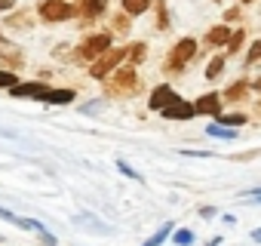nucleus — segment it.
I'll return each instance as SVG.
<instances>
[{"mask_svg": "<svg viewBox=\"0 0 261 246\" xmlns=\"http://www.w3.org/2000/svg\"><path fill=\"white\" fill-rule=\"evenodd\" d=\"M145 50H148L145 43H136V46H129V59H133V62H142V59H145Z\"/></svg>", "mask_w": 261, "mask_h": 246, "instance_id": "4be33fe9", "label": "nucleus"}, {"mask_svg": "<svg viewBox=\"0 0 261 246\" xmlns=\"http://www.w3.org/2000/svg\"><path fill=\"white\" fill-rule=\"evenodd\" d=\"M194 114H197V108L188 105V102H172L169 108H163V117H169V120H188Z\"/></svg>", "mask_w": 261, "mask_h": 246, "instance_id": "6e6552de", "label": "nucleus"}, {"mask_svg": "<svg viewBox=\"0 0 261 246\" xmlns=\"http://www.w3.org/2000/svg\"><path fill=\"white\" fill-rule=\"evenodd\" d=\"M74 16V7L68 0H43L40 4V19L43 22H62V19H71Z\"/></svg>", "mask_w": 261, "mask_h": 246, "instance_id": "7ed1b4c3", "label": "nucleus"}, {"mask_svg": "<svg viewBox=\"0 0 261 246\" xmlns=\"http://www.w3.org/2000/svg\"><path fill=\"white\" fill-rule=\"evenodd\" d=\"M148 7H151V0H123V10H126L129 16H142Z\"/></svg>", "mask_w": 261, "mask_h": 246, "instance_id": "f8f14e48", "label": "nucleus"}, {"mask_svg": "<svg viewBox=\"0 0 261 246\" xmlns=\"http://www.w3.org/2000/svg\"><path fill=\"white\" fill-rule=\"evenodd\" d=\"M252 89H258V92H261V77H258V80L252 83Z\"/></svg>", "mask_w": 261, "mask_h": 246, "instance_id": "473e14b6", "label": "nucleus"}, {"mask_svg": "<svg viewBox=\"0 0 261 246\" xmlns=\"http://www.w3.org/2000/svg\"><path fill=\"white\" fill-rule=\"evenodd\" d=\"M172 102H178V95H175L172 86H157L154 95H151V108H154V111H163V108H169Z\"/></svg>", "mask_w": 261, "mask_h": 246, "instance_id": "423d86ee", "label": "nucleus"}, {"mask_svg": "<svg viewBox=\"0 0 261 246\" xmlns=\"http://www.w3.org/2000/svg\"><path fill=\"white\" fill-rule=\"evenodd\" d=\"M246 4H252V0H246Z\"/></svg>", "mask_w": 261, "mask_h": 246, "instance_id": "72a5a7b5", "label": "nucleus"}, {"mask_svg": "<svg viewBox=\"0 0 261 246\" xmlns=\"http://www.w3.org/2000/svg\"><path fill=\"white\" fill-rule=\"evenodd\" d=\"M246 197H255V200H258V203H261V188H255V191H249V194H246Z\"/></svg>", "mask_w": 261, "mask_h": 246, "instance_id": "c756f323", "label": "nucleus"}, {"mask_svg": "<svg viewBox=\"0 0 261 246\" xmlns=\"http://www.w3.org/2000/svg\"><path fill=\"white\" fill-rule=\"evenodd\" d=\"M74 99V89H46L40 95V102H49V105H68Z\"/></svg>", "mask_w": 261, "mask_h": 246, "instance_id": "9b49d317", "label": "nucleus"}, {"mask_svg": "<svg viewBox=\"0 0 261 246\" xmlns=\"http://www.w3.org/2000/svg\"><path fill=\"white\" fill-rule=\"evenodd\" d=\"M194 56H197V40L181 37V40L172 46V53H169V71H181Z\"/></svg>", "mask_w": 261, "mask_h": 246, "instance_id": "f03ea898", "label": "nucleus"}, {"mask_svg": "<svg viewBox=\"0 0 261 246\" xmlns=\"http://www.w3.org/2000/svg\"><path fill=\"white\" fill-rule=\"evenodd\" d=\"M169 231H172V225H160V231H157L154 237H148L142 246H163V240L169 237Z\"/></svg>", "mask_w": 261, "mask_h": 246, "instance_id": "dca6fc26", "label": "nucleus"}, {"mask_svg": "<svg viewBox=\"0 0 261 246\" xmlns=\"http://www.w3.org/2000/svg\"><path fill=\"white\" fill-rule=\"evenodd\" d=\"M206 246H221V237H212V240H209Z\"/></svg>", "mask_w": 261, "mask_h": 246, "instance_id": "2f4dec72", "label": "nucleus"}, {"mask_svg": "<svg viewBox=\"0 0 261 246\" xmlns=\"http://www.w3.org/2000/svg\"><path fill=\"white\" fill-rule=\"evenodd\" d=\"M206 133L215 136V139H237V130H230V127H215V123H209Z\"/></svg>", "mask_w": 261, "mask_h": 246, "instance_id": "ddd939ff", "label": "nucleus"}, {"mask_svg": "<svg viewBox=\"0 0 261 246\" xmlns=\"http://www.w3.org/2000/svg\"><path fill=\"white\" fill-rule=\"evenodd\" d=\"M252 240H255V243H261V228H255V231H252Z\"/></svg>", "mask_w": 261, "mask_h": 246, "instance_id": "7c9ffc66", "label": "nucleus"}, {"mask_svg": "<svg viewBox=\"0 0 261 246\" xmlns=\"http://www.w3.org/2000/svg\"><path fill=\"white\" fill-rule=\"evenodd\" d=\"M46 92V86L43 83H22V86H13V99H40Z\"/></svg>", "mask_w": 261, "mask_h": 246, "instance_id": "1a4fd4ad", "label": "nucleus"}, {"mask_svg": "<svg viewBox=\"0 0 261 246\" xmlns=\"http://www.w3.org/2000/svg\"><path fill=\"white\" fill-rule=\"evenodd\" d=\"M221 71H224V56H215V59L206 65V77L215 80V77H221Z\"/></svg>", "mask_w": 261, "mask_h": 246, "instance_id": "2eb2a0df", "label": "nucleus"}, {"mask_svg": "<svg viewBox=\"0 0 261 246\" xmlns=\"http://www.w3.org/2000/svg\"><path fill=\"white\" fill-rule=\"evenodd\" d=\"M230 37H233L230 28H227V25H218V28H212V31L206 34V43H209V46H224V43H230Z\"/></svg>", "mask_w": 261, "mask_h": 246, "instance_id": "9d476101", "label": "nucleus"}, {"mask_svg": "<svg viewBox=\"0 0 261 246\" xmlns=\"http://www.w3.org/2000/svg\"><path fill=\"white\" fill-rule=\"evenodd\" d=\"M157 28L166 31L169 28V13H166V4H157Z\"/></svg>", "mask_w": 261, "mask_h": 246, "instance_id": "a211bd4d", "label": "nucleus"}, {"mask_svg": "<svg viewBox=\"0 0 261 246\" xmlns=\"http://www.w3.org/2000/svg\"><path fill=\"white\" fill-rule=\"evenodd\" d=\"M224 19H227V22H233V19H240V13H237V10H227V13H224Z\"/></svg>", "mask_w": 261, "mask_h": 246, "instance_id": "c85d7f7f", "label": "nucleus"}, {"mask_svg": "<svg viewBox=\"0 0 261 246\" xmlns=\"http://www.w3.org/2000/svg\"><path fill=\"white\" fill-rule=\"evenodd\" d=\"M255 59H261V40H255V43L249 46V56H246V62H255Z\"/></svg>", "mask_w": 261, "mask_h": 246, "instance_id": "b1692460", "label": "nucleus"}, {"mask_svg": "<svg viewBox=\"0 0 261 246\" xmlns=\"http://www.w3.org/2000/svg\"><path fill=\"white\" fill-rule=\"evenodd\" d=\"M117 166H120V173H123V176H126V179H136V182H142V176H139V173H136V169H133V166H129V163H126V160H117Z\"/></svg>", "mask_w": 261, "mask_h": 246, "instance_id": "412c9836", "label": "nucleus"}, {"mask_svg": "<svg viewBox=\"0 0 261 246\" xmlns=\"http://www.w3.org/2000/svg\"><path fill=\"white\" fill-rule=\"evenodd\" d=\"M16 7V0H0V13H4V10H13Z\"/></svg>", "mask_w": 261, "mask_h": 246, "instance_id": "bb28decb", "label": "nucleus"}, {"mask_svg": "<svg viewBox=\"0 0 261 246\" xmlns=\"http://www.w3.org/2000/svg\"><path fill=\"white\" fill-rule=\"evenodd\" d=\"M175 243H178V246H191V243H194V234H191L188 228H181V231H175Z\"/></svg>", "mask_w": 261, "mask_h": 246, "instance_id": "aec40b11", "label": "nucleus"}, {"mask_svg": "<svg viewBox=\"0 0 261 246\" xmlns=\"http://www.w3.org/2000/svg\"><path fill=\"white\" fill-rule=\"evenodd\" d=\"M126 56H129L126 50H108V53H101V59H98V62H92V77H98V80H101V77H108V71H111L114 65H120Z\"/></svg>", "mask_w": 261, "mask_h": 246, "instance_id": "39448f33", "label": "nucleus"}, {"mask_svg": "<svg viewBox=\"0 0 261 246\" xmlns=\"http://www.w3.org/2000/svg\"><path fill=\"white\" fill-rule=\"evenodd\" d=\"M218 120H221V123H227V127H230V130H237V127H240V123H246V117H243V114H221Z\"/></svg>", "mask_w": 261, "mask_h": 246, "instance_id": "6ab92c4d", "label": "nucleus"}, {"mask_svg": "<svg viewBox=\"0 0 261 246\" xmlns=\"http://www.w3.org/2000/svg\"><path fill=\"white\" fill-rule=\"evenodd\" d=\"M200 215H203V218H212V215H215V209H212V206H203V209H200Z\"/></svg>", "mask_w": 261, "mask_h": 246, "instance_id": "cd10ccee", "label": "nucleus"}, {"mask_svg": "<svg viewBox=\"0 0 261 246\" xmlns=\"http://www.w3.org/2000/svg\"><path fill=\"white\" fill-rule=\"evenodd\" d=\"M197 114H212V117H221V95L209 92V95H200V102L194 105Z\"/></svg>", "mask_w": 261, "mask_h": 246, "instance_id": "0eeeda50", "label": "nucleus"}, {"mask_svg": "<svg viewBox=\"0 0 261 246\" xmlns=\"http://www.w3.org/2000/svg\"><path fill=\"white\" fill-rule=\"evenodd\" d=\"M240 43H243V31H237V34L230 37V43H227V46H230V53H233V50H237Z\"/></svg>", "mask_w": 261, "mask_h": 246, "instance_id": "393cba45", "label": "nucleus"}, {"mask_svg": "<svg viewBox=\"0 0 261 246\" xmlns=\"http://www.w3.org/2000/svg\"><path fill=\"white\" fill-rule=\"evenodd\" d=\"M0 86H10V89H13V86H16V74L0 68Z\"/></svg>", "mask_w": 261, "mask_h": 246, "instance_id": "5701e85b", "label": "nucleus"}, {"mask_svg": "<svg viewBox=\"0 0 261 246\" xmlns=\"http://www.w3.org/2000/svg\"><path fill=\"white\" fill-rule=\"evenodd\" d=\"M98 108H101V102H89V105H83V108H80V111H83V114H86V111H98Z\"/></svg>", "mask_w": 261, "mask_h": 246, "instance_id": "a878e982", "label": "nucleus"}, {"mask_svg": "<svg viewBox=\"0 0 261 246\" xmlns=\"http://www.w3.org/2000/svg\"><path fill=\"white\" fill-rule=\"evenodd\" d=\"M105 7H108V0H83V16H98L105 13Z\"/></svg>", "mask_w": 261, "mask_h": 246, "instance_id": "4468645a", "label": "nucleus"}, {"mask_svg": "<svg viewBox=\"0 0 261 246\" xmlns=\"http://www.w3.org/2000/svg\"><path fill=\"white\" fill-rule=\"evenodd\" d=\"M108 50H111V34H92L80 43V59H98Z\"/></svg>", "mask_w": 261, "mask_h": 246, "instance_id": "20e7f679", "label": "nucleus"}, {"mask_svg": "<svg viewBox=\"0 0 261 246\" xmlns=\"http://www.w3.org/2000/svg\"><path fill=\"white\" fill-rule=\"evenodd\" d=\"M246 89H249V86H246V83H230V86H227V92H224V95H227V99H230V102H237V99H243V95H246Z\"/></svg>", "mask_w": 261, "mask_h": 246, "instance_id": "f3484780", "label": "nucleus"}, {"mask_svg": "<svg viewBox=\"0 0 261 246\" xmlns=\"http://www.w3.org/2000/svg\"><path fill=\"white\" fill-rule=\"evenodd\" d=\"M139 74L136 71H114V77L108 80V92L117 95V99H126V95H136L139 92Z\"/></svg>", "mask_w": 261, "mask_h": 246, "instance_id": "f257e3e1", "label": "nucleus"}]
</instances>
